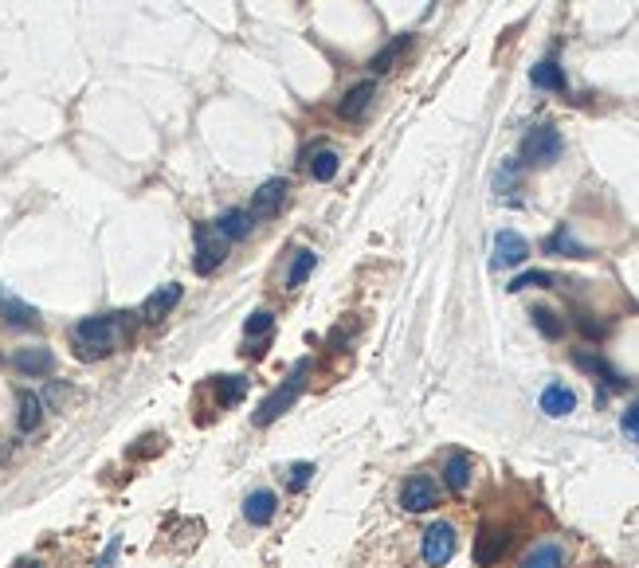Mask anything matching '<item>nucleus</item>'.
<instances>
[{
    "label": "nucleus",
    "mask_w": 639,
    "mask_h": 568,
    "mask_svg": "<svg viewBox=\"0 0 639 568\" xmlns=\"http://www.w3.org/2000/svg\"><path fill=\"white\" fill-rule=\"evenodd\" d=\"M122 317L126 314H94L82 317V322L71 329V349H75L79 361H102L122 346Z\"/></svg>",
    "instance_id": "obj_1"
},
{
    "label": "nucleus",
    "mask_w": 639,
    "mask_h": 568,
    "mask_svg": "<svg viewBox=\"0 0 639 568\" xmlns=\"http://www.w3.org/2000/svg\"><path fill=\"white\" fill-rule=\"evenodd\" d=\"M310 369L314 364L310 361H299L294 369L287 373V381H282L275 393H271L263 404H259V412H255V428H267V423H275L282 412H291L294 408V400L302 396V388H306V381H310Z\"/></svg>",
    "instance_id": "obj_2"
},
{
    "label": "nucleus",
    "mask_w": 639,
    "mask_h": 568,
    "mask_svg": "<svg viewBox=\"0 0 639 568\" xmlns=\"http://www.w3.org/2000/svg\"><path fill=\"white\" fill-rule=\"evenodd\" d=\"M561 149H565V141L561 134L553 126H534L529 134L522 137V165H529V169H546V165H553L561 157Z\"/></svg>",
    "instance_id": "obj_3"
},
{
    "label": "nucleus",
    "mask_w": 639,
    "mask_h": 568,
    "mask_svg": "<svg viewBox=\"0 0 639 568\" xmlns=\"http://www.w3.org/2000/svg\"><path fill=\"white\" fill-rule=\"evenodd\" d=\"M455 545H459V537H455V525H447V522H435L424 529V541H420V557L428 568H443L447 561L455 557Z\"/></svg>",
    "instance_id": "obj_4"
},
{
    "label": "nucleus",
    "mask_w": 639,
    "mask_h": 568,
    "mask_svg": "<svg viewBox=\"0 0 639 568\" xmlns=\"http://www.w3.org/2000/svg\"><path fill=\"white\" fill-rule=\"evenodd\" d=\"M193 240H196V259H193L196 275H212V270H220L224 259H228V240H224L216 228H196Z\"/></svg>",
    "instance_id": "obj_5"
},
{
    "label": "nucleus",
    "mask_w": 639,
    "mask_h": 568,
    "mask_svg": "<svg viewBox=\"0 0 639 568\" xmlns=\"http://www.w3.org/2000/svg\"><path fill=\"white\" fill-rule=\"evenodd\" d=\"M400 506H405L408 514H428L440 506V487H435L432 475H412L405 482V490H400Z\"/></svg>",
    "instance_id": "obj_6"
},
{
    "label": "nucleus",
    "mask_w": 639,
    "mask_h": 568,
    "mask_svg": "<svg viewBox=\"0 0 639 568\" xmlns=\"http://www.w3.org/2000/svg\"><path fill=\"white\" fill-rule=\"evenodd\" d=\"M510 549V529L506 525H482L475 537V561L479 568H491L502 561V553Z\"/></svg>",
    "instance_id": "obj_7"
},
{
    "label": "nucleus",
    "mask_w": 639,
    "mask_h": 568,
    "mask_svg": "<svg viewBox=\"0 0 639 568\" xmlns=\"http://www.w3.org/2000/svg\"><path fill=\"white\" fill-rule=\"evenodd\" d=\"M287 181H282V176H271V181H263L259 185V193L252 196V216L255 220H271V216H279L282 212V204H287Z\"/></svg>",
    "instance_id": "obj_8"
},
{
    "label": "nucleus",
    "mask_w": 639,
    "mask_h": 568,
    "mask_svg": "<svg viewBox=\"0 0 639 568\" xmlns=\"http://www.w3.org/2000/svg\"><path fill=\"white\" fill-rule=\"evenodd\" d=\"M275 514H279V494H275V490L259 487V490H252V494L243 498V522H247V525L263 529V525L275 522Z\"/></svg>",
    "instance_id": "obj_9"
},
{
    "label": "nucleus",
    "mask_w": 639,
    "mask_h": 568,
    "mask_svg": "<svg viewBox=\"0 0 639 568\" xmlns=\"http://www.w3.org/2000/svg\"><path fill=\"white\" fill-rule=\"evenodd\" d=\"M181 298H185L181 282H165V287H157L146 298V306H141V317H146V322H161V317H169L176 310V302H181Z\"/></svg>",
    "instance_id": "obj_10"
},
{
    "label": "nucleus",
    "mask_w": 639,
    "mask_h": 568,
    "mask_svg": "<svg viewBox=\"0 0 639 568\" xmlns=\"http://www.w3.org/2000/svg\"><path fill=\"white\" fill-rule=\"evenodd\" d=\"M526 259H529V243L518 232L494 235V267H522Z\"/></svg>",
    "instance_id": "obj_11"
},
{
    "label": "nucleus",
    "mask_w": 639,
    "mask_h": 568,
    "mask_svg": "<svg viewBox=\"0 0 639 568\" xmlns=\"http://www.w3.org/2000/svg\"><path fill=\"white\" fill-rule=\"evenodd\" d=\"M373 94H377V82L373 79L358 82V87H349L346 99L338 102V118H346V122H358V118H365V110L373 106Z\"/></svg>",
    "instance_id": "obj_12"
},
{
    "label": "nucleus",
    "mask_w": 639,
    "mask_h": 568,
    "mask_svg": "<svg viewBox=\"0 0 639 568\" xmlns=\"http://www.w3.org/2000/svg\"><path fill=\"white\" fill-rule=\"evenodd\" d=\"M12 364H16L24 376H52L55 353L47 349V346H28V349H20L16 357H12Z\"/></svg>",
    "instance_id": "obj_13"
},
{
    "label": "nucleus",
    "mask_w": 639,
    "mask_h": 568,
    "mask_svg": "<svg viewBox=\"0 0 639 568\" xmlns=\"http://www.w3.org/2000/svg\"><path fill=\"white\" fill-rule=\"evenodd\" d=\"M212 228H216L224 240H247V235L255 232V216L247 208H228V212H220V220L212 223Z\"/></svg>",
    "instance_id": "obj_14"
},
{
    "label": "nucleus",
    "mask_w": 639,
    "mask_h": 568,
    "mask_svg": "<svg viewBox=\"0 0 639 568\" xmlns=\"http://www.w3.org/2000/svg\"><path fill=\"white\" fill-rule=\"evenodd\" d=\"M577 408V393L569 384H549L546 393H541V412L553 420H561V416H569V412Z\"/></svg>",
    "instance_id": "obj_15"
},
{
    "label": "nucleus",
    "mask_w": 639,
    "mask_h": 568,
    "mask_svg": "<svg viewBox=\"0 0 639 568\" xmlns=\"http://www.w3.org/2000/svg\"><path fill=\"white\" fill-rule=\"evenodd\" d=\"M0 317H5L12 329H35V326H40V314H35L28 302L8 298V294H0Z\"/></svg>",
    "instance_id": "obj_16"
},
{
    "label": "nucleus",
    "mask_w": 639,
    "mask_h": 568,
    "mask_svg": "<svg viewBox=\"0 0 639 568\" xmlns=\"http://www.w3.org/2000/svg\"><path fill=\"white\" fill-rule=\"evenodd\" d=\"M40 420H43V400L35 393H20L16 396V428H20V435L35 431V428H40Z\"/></svg>",
    "instance_id": "obj_17"
},
{
    "label": "nucleus",
    "mask_w": 639,
    "mask_h": 568,
    "mask_svg": "<svg viewBox=\"0 0 639 568\" xmlns=\"http://www.w3.org/2000/svg\"><path fill=\"white\" fill-rule=\"evenodd\" d=\"M529 82H534L538 90H558V94H565V87H569V82H565V71H561V63L558 59H541V63L529 71Z\"/></svg>",
    "instance_id": "obj_18"
},
{
    "label": "nucleus",
    "mask_w": 639,
    "mask_h": 568,
    "mask_svg": "<svg viewBox=\"0 0 639 568\" xmlns=\"http://www.w3.org/2000/svg\"><path fill=\"white\" fill-rule=\"evenodd\" d=\"M546 255H565V259H588V247L573 240V228L569 223H561L558 232L546 240Z\"/></svg>",
    "instance_id": "obj_19"
},
{
    "label": "nucleus",
    "mask_w": 639,
    "mask_h": 568,
    "mask_svg": "<svg viewBox=\"0 0 639 568\" xmlns=\"http://www.w3.org/2000/svg\"><path fill=\"white\" fill-rule=\"evenodd\" d=\"M573 361H577V364H581V369H585V373H593V376H600V381H605L608 388H624V381H620V376H616V373H612V364H608L605 357H596V353H588V349H577V353H573Z\"/></svg>",
    "instance_id": "obj_20"
},
{
    "label": "nucleus",
    "mask_w": 639,
    "mask_h": 568,
    "mask_svg": "<svg viewBox=\"0 0 639 568\" xmlns=\"http://www.w3.org/2000/svg\"><path fill=\"white\" fill-rule=\"evenodd\" d=\"M522 568H565V549L558 541H546V545L529 549L522 557Z\"/></svg>",
    "instance_id": "obj_21"
},
{
    "label": "nucleus",
    "mask_w": 639,
    "mask_h": 568,
    "mask_svg": "<svg viewBox=\"0 0 639 568\" xmlns=\"http://www.w3.org/2000/svg\"><path fill=\"white\" fill-rule=\"evenodd\" d=\"M443 482H447V490H452V494H467V487H471V459L467 455H452V459H447Z\"/></svg>",
    "instance_id": "obj_22"
},
{
    "label": "nucleus",
    "mask_w": 639,
    "mask_h": 568,
    "mask_svg": "<svg viewBox=\"0 0 639 568\" xmlns=\"http://www.w3.org/2000/svg\"><path fill=\"white\" fill-rule=\"evenodd\" d=\"M212 388H216V400H220V408H232V404H240V400L247 396V376H216L212 381Z\"/></svg>",
    "instance_id": "obj_23"
},
{
    "label": "nucleus",
    "mask_w": 639,
    "mask_h": 568,
    "mask_svg": "<svg viewBox=\"0 0 639 568\" xmlns=\"http://www.w3.org/2000/svg\"><path fill=\"white\" fill-rule=\"evenodd\" d=\"M338 169H341V157L334 149H314L310 153V176L314 181H334Z\"/></svg>",
    "instance_id": "obj_24"
},
{
    "label": "nucleus",
    "mask_w": 639,
    "mask_h": 568,
    "mask_svg": "<svg viewBox=\"0 0 639 568\" xmlns=\"http://www.w3.org/2000/svg\"><path fill=\"white\" fill-rule=\"evenodd\" d=\"M318 267V255L310 251V247H302L299 255H294V263H291V270H287V290H299L306 279H310V270Z\"/></svg>",
    "instance_id": "obj_25"
},
{
    "label": "nucleus",
    "mask_w": 639,
    "mask_h": 568,
    "mask_svg": "<svg viewBox=\"0 0 639 568\" xmlns=\"http://www.w3.org/2000/svg\"><path fill=\"white\" fill-rule=\"evenodd\" d=\"M408 47H412V35H400V40H393V43L385 47V52H377V55H373V63H369V67H373V75H385V71L393 67L396 59L408 52Z\"/></svg>",
    "instance_id": "obj_26"
},
{
    "label": "nucleus",
    "mask_w": 639,
    "mask_h": 568,
    "mask_svg": "<svg viewBox=\"0 0 639 568\" xmlns=\"http://www.w3.org/2000/svg\"><path fill=\"white\" fill-rule=\"evenodd\" d=\"M529 317H534V326L541 329V337L558 341V337L565 334V322H561V317L549 310V306H534V310H529Z\"/></svg>",
    "instance_id": "obj_27"
},
{
    "label": "nucleus",
    "mask_w": 639,
    "mask_h": 568,
    "mask_svg": "<svg viewBox=\"0 0 639 568\" xmlns=\"http://www.w3.org/2000/svg\"><path fill=\"white\" fill-rule=\"evenodd\" d=\"M553 287V275L549 270H526V275H518L510 282V294H522V290H546Z\"/></svg>",
    "instance_id": "obj_28"
},
{
    "label": "nucleus",
    "mask_w": 639,
    "mask_h": 568,
    "mask_svg": "<svg viewBox=\"0 0 639 568\" xmlns=\"http://www.w3.org/2000/svg\"><path fill=\"white\" fill-rule=\"evenodd\" d=\"M271 326H275V314H271V310H255L252 317H247V326H243V337L255 341L259 334H271Z\"/></svg>",
    "instance_id": "obj_29"
},
{
    "label": "nucleus",
    "mask_w": 639,
    "mask_h": 568,
    "mask_svg": "<svg viewBox=\"0 0 639 568\" xmlns=\"http://www.w3.org/2000/svg\"><path fill=\"white\" fill-rule=\"evenodd\" d=\"M314 478V463H294L291 467V478H287V487L291 490H302L306 487V482H310Z\"/></svg>",
    "instance_id": "obj_30"
},
{
    "label": "nucleus",
    "mask_w": 639,
    "mask_h": 568,
    "mask_svg": "<svg viewBox=\"0 0 639 568\" xmlns=\"http://www.w3.org/2000/svg\"><path fill=\"white\" fill-rule=\"evenodd\" d=\"M620 428H624L628 440H639V400H635V404H628V412L620 416Z\"/></svg>",
    "instance_id": "obj_31"
},
{
    "label": "nucleus",
    "mask_w": 639,
    "mask_h": 568,
    "mask_svg": "<svg viewBox=\"0 0 639 568\" xmlns=\"http://www.w3.org/2000/svg\"><path fill=\"white\" fill-rule=\"evenodd\" d=\"M118 549H122V537H110V545H106V553L99 561H94V568H114V561H118Z\"/></svg>",
    "instance_id": "obj_32"
}]
</instances>
